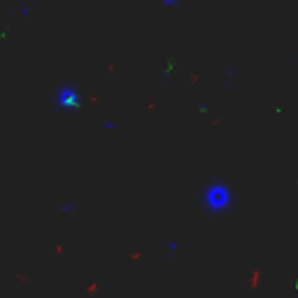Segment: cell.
Here are the masks:
<instances>
[{"label": "cell", "instance_id": "6da1fadb", "mask_svg": "<svg viewBox=\"0 0 298 298\" xmlns=\"http://www.w3.org/2000/svg\"><path fill=\"white\" fill-rule=\"evenodd\" d=\"M233 205V191L231 187L221 180L217 182H210L203 191V207L207 212L212 214H221V212H228Z\"/></svg>", "mask_w": 298, "mask_h": 298}, {"label": "cell", "instance_id": "7a4b0ae2", "mask_svg": "<svg viewBox=\"0 0 298 298\" xmlns=\"http://www.w3.org/2000/svg\"><path fill=\"white\" fill-rule=\"evenodd\" d=\"M163 5H168V7H175V5H180V0H161Z\"/></svg>", "mask_w": 298, "mask_h": 298}]
</instances>
